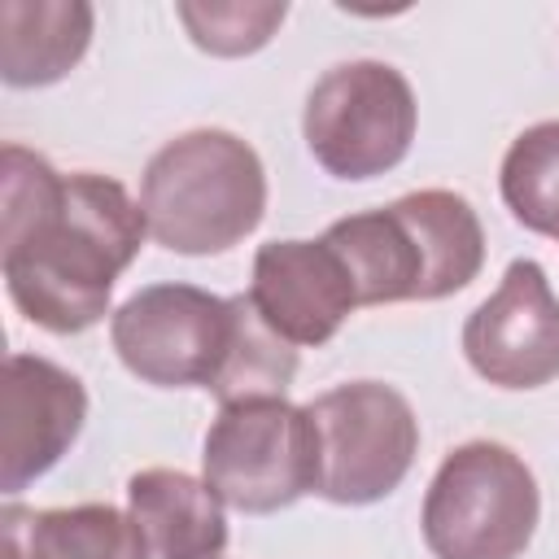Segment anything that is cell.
<instances>
[{
	"label": "cell",
	"instance_id": "6da1fadb",
	"mask_svg": "<svg viewBox=\"0 0 559 559\" xmlns=\"http://www.w3.org/2000/svg\"><path fill=\"white\" fill-rule=\"evenodd\" d=\"M0 162V271L13 306L57 336L96 328L144 245V210L118 179L57 175L22 144H4Z\"/></svg>",
	"mask_w": 559,
	"mask_h": 559
},
{
	"label": "cell",
	"instance_id": "7a4b0ae2",
	"mask_svg": "<svg viewBox=\"0 0 559 559\" xmlns=\"http://www.w3.org/2000/svg\"><path fill=\"white\" fill-rule=\"evenodd\" d=\"M323 240L345 262L358 306L450 297L485 262L480 218L450 188L406 192L384 210L336 218Z\"/></svg>",
	"mask_w": 559,
	"mask_h": 559
},
{
	"label": "cell",
	"instance_id": "3957f363",
	"mask_svg": "<svg viewBox=\"0 0 559 559\" xmlns=\"http://www.w3.org/2000/svg\"><path fill=\"white\" fill-rule=\"evenodd\" d=\"M140 210L148 236L170 253H223L262 223L266 170L240 135L197 127L148 157Z\"/></svg>",
	"mask_w": 559,
	"mask_h": 559
},
{
	"label": "cell",
	"instance_id": "277c9868",
	"mask_svg": "<svg viewBox=\"0 0 559 559\" xmlns=\"http://www.w3.org/2000/svg\"><path fill=\"white\" fill-rule=\"evenodd\" d=\"M537 515L528 463L498 441H467L441 459L419 524L437 559H520Z\"/></svg>",
	"mask_w": 559,
	"mask_h": 559
},
{
	"label": "cell",
	"instance_id": "5b68a950",
	"mask_svg": "<svg viewBox=\"0 0 559 559\" xmlns=\"http://www.w3.org/2000/svg\"><path fill=\"white\" fill-rule=\"evenodd\" d=\"M205 485L245 515H271L319 489V445L306 406L284 397L227 402L205 432Z\"/></svg>",
	"mask_w": 559,
	"mask_h": 559
},
{
	"label": "cell",
	"instance_id": "8992f818",
	"mask_svg": "<svg viewBox=\"0 0 559 559\" xmlns=\"http://www.w3.org/2000/svg\"><path fill=\"white\" fill-rule=\"evenodd\" d=\"M415 92L389 61H341L306 96L301 131L314 162L336 179L393 170L415 140Z\"/></svg>",
	"mask_w": 559,
	"mask_h": 559
},
{
	"label": "cell",
	"instance_id": "52a82bcc",
	"mask_svg": "<svg viewBox=\"0 0 559 559\" xmlns=\"http://www.w3.org/2000/svg\"><path fill=\"white\" fill-rule=\"evenodd\" d=\"M319 445V489L328 502L367 507L389 498L419 450L411 402L380 380H349L306 406Z\"/></svg>",
	"mask_w": 559,
	"mask_h": 559
},
{
	"label": "cell",
	"instance_id": "ba28073f",
	"mask_svg": "<svg viewBox=\"0 0 559 559\" xmlns=\"http://www.w3.org/2000/svg\"><path fill=\"white\" fill-rule=\"evenodd\" d=\"M236 297H214L197 284H148L114 310L109 341L144 384L214 389L236 345Z\"/></svg>",
	"mask_w": 559,
	"mask_h": 559
},
{
	"label": "cell",
	"instance_id": "9c48e42d",
	"mask_svg": "<svg viewBox=\"0 0 559 559\" xmlns=\"http://www.w3.org/2000/svg\"><path fill=\"white\" fill-rule=\"evenodd\" d=\"M463 354L498 389H542L559 376V297L533 258H515L498 293L467 314Z\"/></svg>",
	"mask_w": 559,
	"mask_h": 559
},
{
	"label": "cell",
	"instance_id": "30bf717a",
	"mask_svg": "<svg viewBox=\"0 0 559 559\" xmlns=\"http://www.w3.org/2000/svg\"><path fill=\"white\" fill-rule=\"evenodd\" d=\"M87 419V393L79 376L39 358L9 354L0 384V485L4 493L26 489L44 476L79 437Z\"/></svg>",
	"mask_w": 559,
	"mask_h": 559
},
{
	"label": "cell",
	"instance_id": "8fae6325",
	"mask_svg": "<svg viewBox=\"0 0 559 559\" xmlns=\"http://www.w3.org/2000/svg\"><path fill=\"white\" fill-rule=\"evenodd\" d=\"M249 301L288 345H323L358 310L354 280L323 236L262 245L253 258Z\"/></svg>",
	"mask_w": 559,
	"mask_h": 559
},
{
	"label": "cell",
	"instance_id": "7c38bea8",
	"mask_svg": "<svg viewBox=\"0 0 559 559\" xmlns=\"http://www.w3.org/2000/svg\"><path fill=\"white\" fill-rule=\"evenodd\" d=\"M127 502L157 559H218L227 550L223 498L179 467L135 472L127 480Z\"/></svg>",
	"mask_w": 559,
	"mask_h": 559
},
{
	"label": "cell",
	"instance_id": "4fadbf2b",
	"mask_svg": "<svg viewBox=\"0 0 559 559\" xmlns=\"http://www.w3.org/2000/svg\"><path fill=\"white\" fill-rule=\"evenodd\" d=\"M4 559H148V542L131 515L109 502L79 507H22L0 511Z\"/></svg>",
	"mask_w": 559,
	"mask_h": 559
},
{
	"label": "cell",
	"instance_id": "5bb4252c",
	"mask_svg": "<svg viewBox=\"0 0 559 559\" xmlns=\"http://www.w3.org/2000/svg\"><path fill=\"white\" fill-rule=\"evenodd\" d=\"M92 17L83 0H0V79L9 87L66 79L92 44Z\"/></svg>",
	"mask_w": 559,
	"mask_h": 559
},
{
	"label": "cell",
	"instance_id": "9a60e30c",
	"mask_svg": "<svg viewBox=\"0 0 559 559\" xmlns=\"http://www.w3.org/2000/svg\"><path fill=\"white\" fill-rule=\"evenodd\" d=\"M498 183L515 223L559 240V118L537 122L511 140Z\"/></svg>",
	"mask_w": 559,
	"mask_h": 559
},
{
	"label": "cell",
	"instance_id": "2e32d148",
	"mask_svg": "<svg viewBox=\"0 0 559 559\" xmlns=\"http://www.w3.org/2000/svg\"><path fill=\"white\" fill-rule=\"evenodd\" d=\"M179 22L188 26L192 44L214 57H245L258 52L280 22L288 17V4H179Z\"/></svg>",
	"mask_w": 559,
	"mask_h": 559
}]
</instances>
